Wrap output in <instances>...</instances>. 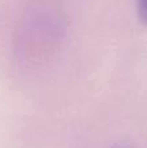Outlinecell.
Instances as JSON below:
<instances>
[{
    "label": "cell",
    "instance_id": "cell-1",
    "mask_svg": "<svg viewBox=\"0 0 147 148\" xmlns=\"http://www.w3.org/2000/svg\"><path fill=\"white\" fill-rule=\"evenodd\" d=\"M138 16L139 20L147 25V0H138Z\"/></svg>",
    "mask_w": 147,
    "mask_h": 148
}]
</instances>
